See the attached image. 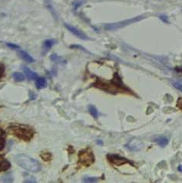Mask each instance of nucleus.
Instances as JSON below:
<instances>
[{"label":"nucleus","mask_w":182,"mask_h":183,"mask_svg":"<svg viewBox=\"0 0 182 183\" xmlns=\"http://www.w3.org/2000/svg\"><path fill=\"white\" fill-rule=\"evenodd\" d=\"M172 85L176 89H177L178 90H180V92H182V84H181L178 83V82H173L172 83Z\"/></svg>","instance_id":"obj_20"},{"label":"nucleus","mask_w":182,"mask_h":183,"mask_svg":"<svg viewBox=\"0 0 182 183\" xmlns=\"http://www.w3.org/2000/svg\"><path fill=\"white\" fill-rule=\"evenodd\" d=\"M42 154H43V153H42ZM42 158L43 159H45V161H49L51 159L50 153L43 154V155H42Z\"/></svg>","instance_id":"obj_21"},{"label":"nucleus","mask_w":182,"mask_h":183,"mask_svg":"<svg viewBox=\"0 0 182 183\" xmlns=\"http://www.w3.org/2000/svg\"><path fill=\"white\" fill-rule=\"evenodd\" d=\"M35 84H36V87L38 89H42V88L45 87L47 85L46 80L44 78H38L36 79L35 81Z\"/></svg>","instance_id":"obj_12"},{"label":"nucleus","mask_w":182,"mask_h":183,"mask_svg":"<svg viewBox=\"0 0 182 183\" xmlns=\"http://www.w3.org/2000/svg\"><path fill=\"white\" fill-rule=\"evenodd\" d=\"M23 70L24 71L25 74L29 80H36L38 78V74L34 71H31L28 67L23 66Z\"/></svg>","instance_id":"obj_10"},{"label":"nucleus","mask_w":182,"mask_h":183,"mask_svg":"<svg viewBox=\"0 0 182 183\" xmlns=\"http://www.w3.org/2000/svg\"><path fill=\"white\" fill-rule=\"evenodd\" d=\"M144 18H145V16H136V17L132 18V19H125V20L118 22L111 23V24L105 25V28L106 30H108V31L117 30V29H118V28H123V27H125V26L129 25L132 24V23H135V22H138V21H141V20H142V19H144Z\"/></svg>","instance_id":"obj_3"},{"label":"nucleus","mask_w":182,"mask_h":183,"mask_svg":"<svg viewBox=\"0 0 182 183\" xmlns=\"http://www.w3.org/2000/svg\"><path fill=\"white\" fill-rule=\"evenodd\" d=\"M153 141L162 148L165 147L168 144V139L164 136H157L153 139Z\"/></svg>","instance_id":"obj_7"},{"label":"nucleus","mask_w":182,"mask_h":183,"mask_svg":"<svg viewBox=\"0 0 182 183\" xmlns=\"http://www.w3.org/2000/svg\"><path fill=\"white\" fill-rule=\"evenodd\" d=\"M99 179L98 177H90V176H88V177H85L83 179L84 182H96L99 181Z\"/></svg>","instance_id":"obj_17"},{"label":"nucleus","mask_w":182,"mask_h":183,"mask_svg":"<svg viewBox=\"0 0 182 183\" xmlns=\"http://www.w3.org/2000/svg\"><path fill=\"white\" fill-rule=\"evenodd\" d=\"M11 167V163L7 159L0 160V172H5Z\"/></svg>","instance_id":"obj_11"},{"label":"nucleus","mask_w":182,"mask_h":183,"mask_svg":"<svg viewBox=\"0 0 182 183\" xmlns=\"http://www.w3.org/2000/svg\"><path fill=\"white\" fill-rule=\"evenodd\" d=\"M12 77L14 78L15 81H23L25 80V76L22 73L19 72H14L12 74Z\"/></svg>","instance_id":"obj_15"},{"label":"nucleus","mask_w":182,"mask_h":183,"mask_svg":"<svg viewBox=\"0 0 182 183\" xmlns=\"http://www.w3.org/2000/svg\"><path fill=\"white\" fill-rule=\"evenodd\" d=\"M46 6H47V8H48V9H49V10L51 12V13L53 15L54 17L56 18V19H57V15H56V11L54 10L53 7H52V5L49 3V4H46Z\"/></svg>","instance_id":"obj_19"},{"label":"nucleus","mask_w":182,"mask_h":183,"mask_svg":"<svg viewBox=\"0 0 182 183\" xmlns=\"http://www.w3.org/2000/svg\"><path fill=\"white\" fill-rule=\"evenodd\" d=\"M4 73V67L2 65H0V78L2 76V74Z\"/></svg>","instance_id":"obj_23"},{"label":"nucleus","mask_w":182,"mask_h":183,"mask_svg":"<svg viewBox=\"0 0 182 183\" xmlns=\"http://www.w3.org/2000/svg\"><path fill=\"white\" fill-rule=\"evenodd\" d=\"M177 169H178V171L180 172V173H182V166L181 165H180V166H178V168H177Z\"/></svg>","instance_id":"obj_25"},{"label":"nucleus","mask_w":182,"mask_h":183,"mask_svg":"<svg viewBox=\"0 0 182 183\" xmlns=\"http://www.w3.org/2000/svg\"><path fill=\"white\" fill-rule=\"evenodd\" d=\"M56 41L53 39L45 40L43 42V45H42V55L47 54V52L52 49V47L56 44Z\"/></svg>","instance_id":"obj_9"},{"label":"nucleus","mask_w":182,"mask_h":183,"mask_svg":"<svg viewBox=\"0 0 182 183\" xmlns=\"http://www.w3.org/2000/svg\"><path fill=\"white\" fill-rule=\"evenodd\" d=\"M18 55H19V57L21 58L23 61H25L26 62L32 63L35 61V59L33 58L30 55L28 52H25V51L19 50L18 51Z\"/></svg>","instance_id":"obj_8"},{"label":"nucleus","mask_w":182,"mask_h":183,"mask_svg":"<svg viewBox=\"0 0 182 183\" xmlns=\"http://www.w3.org/2000/svg\"><path fill=\"white\" fill-rule=\"evenodd\" d=\"M89 113H90V114H92V116L94 118H96V119H97V118L99 117V111H98L97 108H96V107H95V106L89 105Z\"/></svg>","instance_id":"obj_13"},{"label":"nucleus","mask_w":182,"mask_h":183,"mask_svg":"<svg viewBox=\"0 0 182 183\" xmlns=\"http://www.w3.org/2000/svg\"><path fill=\"white\" fill-rule=\"evenodd\" d=\"M64 25H65V28L71 33V34H73L74 35H75L77 38H80V39H82V40H89V37L87 36V35H85L83 31H82L81 30L78 29V28H75V27H74V26L71 25L66 24V23H65Z\"/></svg>","instance_id":"obj_6"},{"label":"nucleus","mask_w":182,"mask_h":183,"mask_svg":"<svg viewBox=\"0 0 182 183\" xmlns=\"http://www.w3.org/2000/svg\"><path fill=\"white\" fill-rule=\"evenodd\" d=\"M6 45H7L8 47H9V49H12V50H16V49H20V46L18 45H16V44H13V43H7L6 44Z\"/></svg>","instance_id":"obj_18"},{"label":"nucleus","mask_w":182,"mask_h":183,"mask_svg":"<svg viewBox=\"0 0 182 183\" xmlns=\"http://www.w3.org/2000/svg\"><path fill=\"white\" fill-rule=\"evenodd\" d=\"M9 130L12 134L15 135L18 138L25 141H29L32 139L34 131L32 129L28 127V126H24L22 125H14L9 128Z\"/></svg>","instance_id":"obj_2"},{"label":"nucleus","mask_w":182,"mask_h":183,"mask_svg":"<svg viewBox=\"0 0 182 183\" xmlns=\"http://www.w3.org/2000/svg\"><path fill=\"white\" fill-rule=\"evenodd\" d=\"M15 162L20 167L31 173H38L41 170V165L39 162L26 154H19L15 156Z\"/></svg>","instance_id":"obj_1"},{"label":"nucleus","mask_w":182,"mask_h":183,"mask_svg":"<svg viewBox=\"0 0 182 183\" xmlns=\"http://www.w3.org/2000/svg\"><path fill=\"white\" fill-rule=\"evenodd\" d=\"M95 160H96L95 155L89 149L80 151L78 153V162L82 166L88 167L93 164Z\"/></svg>","instance_id":"obj_4"},{"label":"nucleus","mask_w":182,"mask_h":183,"mask_svg":"<svg viewBox=\"0 0 182 183\" xmlns=\"http://www.w3.org/2000/svg\"><path fill=\"white\" fill-rule=\"evenodd\" d=\"M107 158L113 165H115V166H123V165L126 164V163L130 165H133L132 164V162H131L128 159H126V158L125 157H122V156H120V155H115V154H114V155H113V154H109V155H107Z\"/></svg>","instance_id":"obj_5"},{"label":"nucleus","mask_w":182,"mask_h":183,"mask_svg":"<svg viewBox=\"0 0 182 183\" xmlns=\"http://www.w3.org/2000/svg\"><path fill=\"white\" fill-rule=\"evenodd\" d=\"M0 181L3 182H12L13 181V177H12V173H8L5 176H2L0 178Z\"/></svg>","instance_id":"obj_14"},{"label":"nucleus","mask_w":182,"mask_h":183,"mask_svg":"<svg viewBox=\"0 0 182 183\" xmlns=\"http://www.w3.org/2000/svg\"><path fill=\"white\" fill-rule=\"evenodd\" d=\"M50 59L51 61H54V62H56V63H62L65 62V61L63 60L62 58L59 57V56H58L57 55H56V54H52V55L50 56Z\"/></svg>","instance_id":"obj_16"},{"label":"nucleus","mask_w":182,"mask_h":183,"mask_svg":"<svg viewBox=\"0 0 182 183\" xmlns=\"http://www.w3.org/2000/svg\"><path fill=\"white\" fill-rule=\"evenodd\" d=\"M36 180L35 179H30V178H29V179H26L24 181V182H36Z\"/></svg>","instance_id":"obj_24"},{"label":"nucleus","mask_w":182,"mask_h":183,"mask_svg":"<svg viewBox=\"0 0 182 183\" xmlns=\"http://www.w3.org/2000/svg\"><path fill=\"white\" fill-rule=\"evenodd\" d=\"M160 19L162 20V21L165 22H168V21H167V19H168V18H167V16H160Z\"/></svg>","instance_id":"obj_22"}]
</instances>
